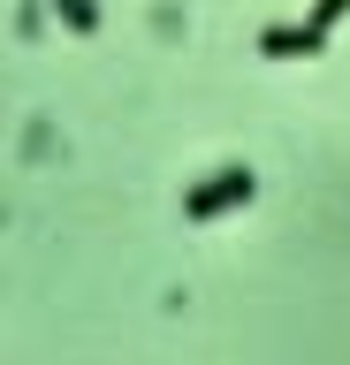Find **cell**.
<instances>
[{
	"mask_svg": "<svg viewBox=\"0 0 350 365\" xmlns=\"http://www.w3.org/2000/svg\"><path fill=\"white\" fill-rule=\"evenodd\" d=\"M327 46V23H274V31H259V53H320Z\"/></svg>",
	"mask_w": 350,
	"mask_h": 365,
	"instance_id": "obj_2",
	"label": "cell"
},
{
	"mask_svg": "<svg viewBox=\"0 0 350 365\" xmlns=\"http://www.w3.org/2000/svg\"><path fill=\"white\" fill-rule=\"evenodd\" d=\"M53 16L69 23L76 38H92V31H99V0H53Z\"/></svg>",
	"mask_w": 350,
	"mask_h": 365,
	"instance_id": "obj_3",
	"label": "cell"
},
{
	"mask_svg": "<svg viewBox=\"0 0 350 365\" xmlns=\"http://www.w3.org/2000/svg\"><path fill=\"white\" fill-rule=\"evenodd\" d=\"M343 16H350V0H312V23H327V31H335Z\"/></svg>",
	"mask_w": 350,
	"mask_h": 365,
	"instance_id": "obj_5",
	"label": "cell"
},
{
	"mask_svg": "<svg viewBox=\"0 0 350 365\" xmlns=\"http://www.w3.org/2000/svg\"><path fill=\"white\" fill-rule=\"evenodd\" d=\"M259 198V175L236 160V168H213L206 182H190L183 190V221H221V213H236V205Z\"/></svg>",
	"mask_w": 350,
	"mask_h": 365,
	"instance_id": "obj_1",
	"label": "cell"
},
{
	"mask_svg": "<svg viewBox=\"0 0 350 365\" xmlns=\"http://www.w3.org/2000/svg\"><path fill=\"white\" fill-rule=\"evenodd\" d=\"M53 8V0H46ZM46 8H38V0H24V8H16V38H38V16H46Z\"/></svg>",
	"mask_w": 350,
	"mask_h": 365,
	"instance_id": "obj_4",
	"label": "cell"
}]
</instances>
